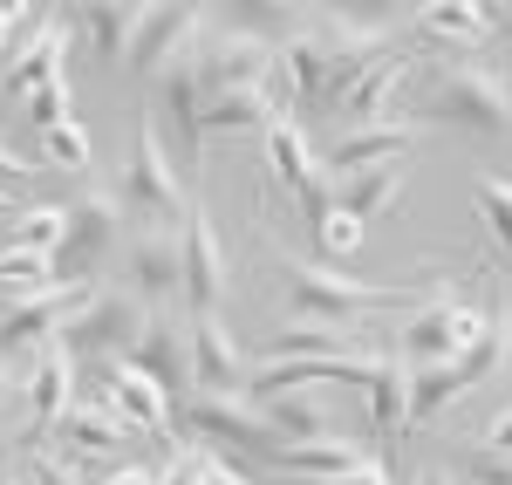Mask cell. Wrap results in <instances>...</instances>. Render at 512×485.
I'll return each instance as SVG.
<instances>
[{
  "label": "cell",
  "mask_w": 512,
  "mask_h": 485,
  "mask_svg": "<svg viewBox=\"0 0 512 485\" xmlns=\"http://www.w3.org/2000/svg\"><path fill=\"white\" fill-rule=\"evenodd\" d=\"M403 185H410V158L369 164V171H349V178H328V199H335V212L376 219V212H390V205L403 199Z\"/></svg>",
  "instance_id": "7402d4cb"
},
{
  "label": "cell",
  "mask_w": 512,
  "mask_h": 485,
  "mask_svg": "<svg viewBox=\"0 0 512 485\" xmlns=\"http://www.w3.org/2000/svg\"><path fill=\"white\" fill-rule=\"evenodd\" d=\"M0 287L21 301V294H41V287H55V267H48V253H21V246H0Z\"/></svg>",
  "instance_id": "1f68e13d"
},
{
  "label": "cell",
  "mask_w": 512,
  "mask_h": 485,
  "mask_svg": "<svg viewBox=\"0 0 512 485\" xmlns=\"http://www.w3.org/2000/svg\"><path fill=\"white\" fill-rule=\"evenodd\" d=\"M478 328H485V308H472L451 281H437L431 294L403 315V328H396V363L403 369H437V363H451V356H465L478 342Z\"/></svg>",
  "instance_id": "277c9868"
},
{
  "label": "cell",
  "mask_w": 512,
  "mask_h": 485,
  "mask_svg": "<svg viewBox=\"0 0 512 485\" xmlns=\"http://www.w3.org/2000/svg\"><path fill=\"white\" fill-rule=\"evenodd\" d=\"M185 431L205 438V445H219V451L267 458V465H274V451H280V438L267 431V417L246 404V397H205V390H192V404H185Z\"/></svg>",
  "instance_id": "7c38bea8"
},
{
  "label": "cell",
  "mask_w": 512,
  "mask_h": 485,
  "mask_svg": "<svg viewBox=\"0 0 512 485\" xmlns=\"http://www.w3.org/2000/svg\"><path fill=\"white\" fill-rule=\"evenodd\" d=\"M355 342L342 328H321V322H294L274 335V349H267V363H308V356H349Z\"/></svg>",
  "instance_id": "f1b7e54d"
},
{
  "label": "cell",
  "mask_w": 512,
  "mask_h": 485,
  "mask_svg": "<svg viewBox=\"0 0 512 485\" xmlns=\"http://www.w3.org/2000/svg\"><path fill=\"white\" fill-rule=\"evenodd\" d=\"M0 485H28V479H21V465H14V458H0Z\"/></svg>",
  "instance_id": "7dc6e473"
},
{
  "label": "cell",
  "mask_w": 512,
  "mask_h": 485,
  "mask_svg": "<svg viewBox=\"0 0 512 485\" xmlns=\"http://www.w3.org/2000/svg\"><path fill=\"white\" fill-rule=\"evenodd\" d=\"M417 485H458V479H451V472H437V465H431V472H424Z\"/></svg>",
  "instance_id": "c3c4849f"
},
{
  "label": "cell",
  "mask_w": 512,
  "mask_h": 485,
  "mask_svg": "<svg viewBox=\"0 0 512 485\" xmlns=\"http://www.w3.org/2000/svg\"><path fill=\"white\" fill-rule=\"evenodd\" d=\"M205 28H212V14H205V7H144V14H137V35H130V55H123V69L151 82L164 62H178Z\"/></svg>",
  "instance_id": "5bb4252c"
},
{
  "label": "cell",
  "mask_w": 512,
  "mask_h": 485,
  "mask_svg": "<svg viewBox=\"0 0 512 485\" xmlns=\"http://www.w3.org/2000/svg\"><path fill=\"white\" fill-rule=\"evenodd\" d=\"M48 438H62V458L82 465V458H103V465H117L123 445H130V424H123L110 404H69L55 417V431Z\"/></svg>",
  "instance_id": "ac0fdd59"
},
{
  "label": "cell",
  "mask_w": 512,
  "mask_h": 485,
  "mask_svg": "<svg viewBox=\"0 0 512 485\" xmlns=\"http://www.w3.org/2000/svg\"><path fill=\"white\" fill-rule=\"evenodd\" d=\"M62 233H69V205H28V212L14 219V240L7 246H21V253H55Z\"/></svg>",
  "instance_id": "f546056e"
},
{
  "label": "cell",
  "mask_w": 512,
  "mask_h": 485,
  "mask_svg": "<svg viewBox=\"0 0 512 485\" xmlns=\"http://www.w3.org/2000/svg\"><path fill=\"white\" fill-rule=\"evenodd\" d=\"M123 212H137V219H151V226H185V192H178V164L164 151L158 123L137 117L130 123V164H123V185H117Z\"/></svg>",
  "instance_id": "52a82bcc"
},
{
  "label": "cell",
  "mask_w": 512,
  "mask_h": 485,
  "mask_svg": "<svg viewBox=\"0 0 512 485\" xmlns=\"http://www.w3.org/2000/svg\"><path fill=\"white\" fill-rule=\"evenodd\" d=\"M185 349H192V390H205V397H246L253 363L239 356L233 328L219 315H192L185 322Z\"/></svg>",
  "instance_id": "9a60e30c"
},
{
  "label": "cell",
  "mask_w": 512,
  "mask_h": 485,
  "mask_svg": "<svg viewBox=\"0 0 512 485\" xmlns=\"http://www.w3.org/2000/svg\"><path fill=\"white\" fill-rule=\"evenodd\" d=\"M21 178H35V164L14 158V151H0V185H21Z\"/></svg>",
  "instance_id": "bcb514c9"
},
{
  "label": "cell",
  "mask_w": 512,
  "mask_h": 485,
  "mask_svg": "<svg viewBox=\"0 0 512 485\" xmlns=\"http://www.w3.org/2000/svg\"><path fill=\"white\" fill-rule=\"evenodd\" d=\"M417 28L424 35H451V41H478V35H492V7H424Z\"/></svg>",
  "instance_id": "d6a6232c"
},
{
  "label": "cell",
  "mask_w": 512,
  "mask_h": 485,
  "mask_svg": "<svg viewBox=\"0 0 512 485\" xmlns=\"http://www.w3.org/2000/svg\"><path fill=\"white\" fill-rule=\"evenodd\" d=\"M472 205H478V219H485V233H492V246L512 260V178H478Z\"/></svg>",
  "instance_id": "4dcf8cb0"
},
{
  "label": "cell",
  "mask_w": 512,
  "mask_h": 485,
  "mask_svg": "<svg viewBox=\"0 0 512 485\" xmlns=\"http://www.w3.org/2000/svg\"><path fill=\"white\" fill-rule=\"evenodd\" d=\"M41 21H48V14H35V7H0V55L28 35V28H41Z\"/></svg>",
  "instance_id": "ab89813d"
},
{
  "label": "cell",
  "mask_w": 512,
  "mask_h": 485,
  "mask_svg": "<svg viewBox=\"0 0 512 485\" xmlns=\"http://www.w3.org/2000/svg\"><path fill=\"white\" fill-rule=\"evenodd\" d=\"M205 485H253V479L239 472L233 458H212V465H205Z\"/></svg>",
  "instance_id": "f6af8a7d"
},
{
  "label": "cell",
  "mask_w": 512,
  "mask_h": 485,
  "mask_svg": "<svg viewBox=\"0 0 512 485\" xmlns=\"http://www.w3.org/2000/svg\"><path fill=\"white\" fill-rule=\"evenodd\" d=\"M41 151H48L55 171H89V130H82L76 117L55 123V130H41Z\"/></svg>",
  "instance_id": "836d02e7"
},
{
  "label": "cell",
  "mask_w": 512,
  "mask_h": 485,
  "mask_svg": "<svg viewBox=\"0 0 512 485\" xmlns=\"http://www.w3.org/2000/svg\"><path fill=\"white\" fill-rule=\"evenodd\" d=\"M315 240L328 246L335 260H349L355 246H362V219H355V212H328V219H321V226H315Z\"/></svg>",
  "instance_id": "8d00e7d4"
},
{
  "label": "cell",
  "mask_w": 512,
  "mask_h": 485,
  "mask_svg": "<svg viewBox=\"0 0 512 485\" xmlns=\"http://www.w3.org/2000/svg\"><path fill=\"white\" fill-rule=\"evenodd\" d=\"M280 281H287V308H294V322H369V315H410L437 281L424 287H369V281H349V274H335V267H315V260H301V253H287L280 246Z\"/></svg>",
  "instance_id": "6da1fadb"
},
{
  "label": "cell",
  "mask_w": 512,
  "mask_h": 485,
  "mask_svg": "<svg viewBox=\"0 0 512 485\" xmlns=\"http://www.w3.org/2000/svg\"><path fill=\"white\" fill-rule=\"evenodd\" d=\"M506 363H512V308H506V287H499L485 301V328H478V342L465 356H451V363H437V369H410V431L431 424L444 404L472 397L478 383H492Z\"/></svg>",
  "instance_id": "7a4b0ae2"
},
{
  "label": "cell",
  "mask_w": 512,
  "mask_h": 485,
  "mask_svg": "<svg viewBox=\"0 0 512 485\" xmlns=\"http://www.w3.org/2000/svg\"><path fill=\"white\" fill-rule=\"evenodd\" d=\"M369 424L383 431V438H403L410 431V369L383 356L376 376H369Z\"/></svg>",
  "instance_id": "d4e9b609"
},
{
  "label": "cell",
  "mask_w": 512,
  "mask_h": 485,
  "mask_svg": "<svg viewBox=\"0 0 512 485\" xmlns=\"http://www.w3.org/2000/svg\"><path fill=\"white\" fill-rule=\"evenodd\" d=\"M403 76H410V55H396V48H390V55H383V62L342 96V110H349L355 123H390L383 110H390V96H396V82H403Z\"/></svg>",
  "instance_id": "484cf974"
},
{
  "label": "cell",
  "mask_w": 512,
  "mask_h": 485,
  "mask_svg": "<svg viewBox=\"0 0 512 485\" xmlns=\"http://www.w3.org/2000/svg\"><path fill=\"white\" fill-rule=\"evenodd\" d=\"M69 103H76V89H69V76H62V82H41L35 96H28V117H35L41 130H55V123H69V117H76Z\"/></svg>",
  "instance_id": "d590c367"
},
{
  "label": "cell",
  "mask_w": 512,
  "mask_h": 485,
  "mask_svg": "<svg viewBox=\"0 0 512 485\" xmlns=\"http://www.w3.org/2000/svg\"><path fill=\"white\" fill-rule=\"evenodd\" d=\"M137 14H144V7H82L76 28L89 35V48H96L110 69H123V55H130V35H137Z\"/></svg>",
  "instance_id": "4316f807"
},
{
  "label": "cell",
  "mask_w": 512,
  "mask_h": 485,
  "mask_svg": "<svg viewBox=\"0 0 512 485\" xmlns=\"http://www.w3.org/2000/svg\"><path fill=\"white\" fill-rule=\"evenodd\" d=\"M21 479L28 485H89L82 479V465H69V458H62V451H21Z\"/></svg>",
  "instance_id": "e575fe53"
},
{
  "label": "cell",
  "mask_w": 512,
  "mask_h": 485,
  "mask_svg": "<svg viewBox=\"0 0 512 485\" xmlns=\"http://www.w3.org/2000/svg\"><path fill=\"white\" fill-rule=\"evenodd\" d=\"M123 287L158 315L185 301V274H178V226H144L123 240Z\"/></svg>",
  "instance_id": "4fadbf2b"
},
{
  "label": "cell",
  "mask_w": 512,
  "mask_h": 485,
  "mask_svg": "<svg viewBox=\"0 0 512 485\" xmlns=\"http://www.w3.org/2000/svg\"><path fill=\"white\" fill-rule=\"evenodd\" d=\"M130 369H137V376H151L164 397H171L178 383H192V349H185V322H178L171 308H158V315L144 322L137 349H130Z\"/></svg>",
  "instance_id": "d6986e66"
},
{
  "label": "cell",
  "mask_w": 512,
  "mask_h": 485,
  "mask_svg": "<svg viewBox=\"0 0 512 485\" xmlns=\"http://www.w3.org/2000/svg\"><path fill=\"white\" fill-rule=\"evenodd\" d=\"M178 274H185V308H192V315H219V308H226V294H233V260H226V246H219V226L205 219V205H192L185 226H178Z\"/></svg>",
  "instance_id": "8fae6325"
},
{
  "label": "cell",
  "mask_w": 512,
  "mask_h": 485,
  "mask_svg": "<svg viewBox=\"0 0 512 485\" xmlns=\"http://www.w3.org/2000/svg\"><path fill=\"white\" fill-rule=\"evenodd\" d=\"M485 451H499V458H512V404H499L492 417H485V438H478Z\"/></svg>",
  "instance_id": "60d3db41"
},
{
  "label": "cell",
  "mask_w": 512,
  "mask_h": 485,
  "mask_svg": "<svg viewBox=\"0 0 512 485\" xmlns=\"http://www.w3.org/2000/svg\"><path fill=\"white\" fill-rule=\"evenodd\" d=\"M205 465H212V451H178L158 485H205Z\"/></svg>",
  "instance_id": "f35d334b"
},
{
  "label": "cell",
  "mask_w": 512,
  "mask_h": 485,
  "mask_svg": "<svg viewBox=\"0 0 512 485\" xmlns=\"http://www.w3.org/2000/svg\"><path fill=\"white\" fill-rule=\"evenodd\" d=\"M14 404H21V369H14V363H0V431H7Z\"/></svg>",
  "instance_id": "7bdbcfd3"
},
{
  "label": "cell",
  "mask_w": 512,
  "mask_h": 485,
  "mask_svg": "<svg viewBox=\"0 0 512 485\" xmlns=\"http://www.w3.org/2000/svg\"><path fill=\"white\" fill-rule=\"evenodd\" d=\"M267 417V431H287L280 445H308V438H335V417L321 404L315 390H287V397H267V404H253Z\"/></svg>",
  "instance_id": "cb8c5ba5"
},
{
  "label": "cell",
  "mask_w": 512,
  "mask_h": 485,
  "mask_svg": "<svg viewBox=\"0 0 512 485\" xmlns=\"http://www.w3.org/2000/svg\"><path fill=\"white\" fill-rule=\"evenodd\" d=\"M465 485H512V458L472 445V451H465Z\"/></svg>",
  "instance_id": "74e56055"
},
{
  "label": "cell",
  "mask_w": 512,
  "mask_h": 485,
  "mask_svg": "<svg viewBox=\"0 0 512 485\" xmlns=\"http://www.w3.org/2000/svg\"><path fill=\"white\" fill-rule=\"evenodd\" d=\"M96 376H103V390H110V410H117L130 431H151V438H171L178 445V410H171V397H164L151 376H137L130 363H96Z\"/></svg>",
  "instance_id": "e0dca14e"
},
{
  "label": "cell",
  "mask_w": 512,
  "mask_h": 485,
  "mask_svg": "<svg viewBox=\"0 0 512 485\" xmlns=\"http://www.w3.org/2000/svg\"><path fill=\"white\" fill-rule=\"evenodd\" d=\"M123 246V199L110 185H89L69 199V233L62 246L48 253V267H55V287H89L96 281V267L110 260Z\"/></svg>",
  "instance_id": "5b68a950"
},
{
  "label": "cell",
  "mask_w": 512,
  "mask_h": 485,
  "mask_svg": "<svg viewBox=\"0 0 512 485\" xmlns=\"http://www.w3.org/2000/svg\"><path fill=\"white\" fill-rule=\"evenodd\" d=\"M280 110H274V96L267 89H226V96H212L205 103V130H267Z\"/></svg>",
  "instance_id": "83f0119b"
},
{
  "label": "cell",
  "mask_w": 512,
  "mask_h": 485,
  "mask_svg": "<svg viewBox=\"0 0 512 485\" xmlns=\"http://www.w3.org/2000/svg\"><path fill=\"white\" fill-rule=\"evenodd\" d=\"M89 294H96V281H89V287H41V294L7 301V308H0V363L41 356V349H48V342L89 308Z\"/></svg>",
  "instance_id": "30bf717a"
},
{
  "label": "cell",
  "mask_w": 512,
  "mask_h": 485,
  "mask_svg": "<svg viewBox=\"0 0 512 485\" xmlns=\"http://www.w3.org/2000/svg\"><path fill=\"white\" fill-rule=\"evenodd\" d=\"M62 76H69V21H62V14H48L35 35L21 41V55L7 62L0 89H7V96H35L41 82H62Z\"/></svg>",
  "instance_id": "44dd1931"
},
{
  "label": "cell",
  "mask_w": 512,
  "mask_h": 485,
  "mask_svg": "<svg viewBox=\"0 0 512 485\" xmlns=\"http://www.w3.org/2000/svg\"><path fill=\"white\" fill-rule=\"evenodd\" d=\"M0 212H7V192H0Z\"/></svg>",
  "instance_id": "f907efd6"
},
{
  "label": "cell",
  "mask_w": 512,
  "mask_h": 485,
  "mask_svg": "<svg viewBox=\"0 0 512 485\" xmlns=\"http://www.w3.org/2000/svg\"><path fill=\"white\" fill-rule=\"evenodd\" d=\"M260 158H267V178L301 205V219H308V226H321V219L335 212V199H328V171L315 164L308 130H301L294 117H274L267 130H260Z\"/></svg>",
  "instance_id": "9c48e42d"
},
{
  "label": "cell",
  "mask_w": 512,
  "mask_h": 485,
  "mask_svg": "<svg viewBox=\"0 0 512 485\" xmlns=\"http://www.w3.org/2000/svg\"><path fill=\"white\" fill-rule=\"evenodd\" d=\"M144 322H151V308H144L130 287H96V294H89V308H82L55 342L76 356V369L82 363H89V369H96V363H130V349H137Z\"/></svg>",
  "instance_id": "8992f818"
},
{
  "label": "cell",
  "mask_w": 512,
  "mask_h": 485,
  "mask_svg": "<svg viewBox=\"0 0 512 485\" xmlns=\"http://www.w3.org/2000/svg\"><path fill=\"white\" fill-rule=\"evenodd\" d=\"M410 110L424 123H458V130H478V137H499L512 123V89L506 76L478 69V62H431L424 96Z\"/></svg>",
  "instance_id": "3957f363"
},
{
  "label": "cell",
  "mask_w": 512,
  "mask_h": 485,
  "mask_svg": "<svg viewBox=\"0 0 512 485\" xmlns=\"http://www.w3.org/2000/svg\"><path fill=\"white\" fill-rule=\"evenodd\" d=\"M21 404H28V431H21V451H35L48 431H55V417L76 404V356L62 349V342H48L35 356V369L21 376Z\"/></svg>",
  "instance_id": "2e32d148"
},
{
  "label": "cell",
  "mask_w": 512,
  "mask_h": 485,
  "mask_svg": "<svg viewBox=\"0 0 512 485\" xmlns=\"http://www.w3.org/2000/svg\"><path fill=\"white\" fill-rule=\"evenodd\" d=\"M328 485H390V472H383L376 458H362L355 472H342V479H328Z\"/></svg>",
  "instance_id": "ee69618b"
},
{
  "label": "cell",
  "mask_w": 512,
  "mask_h": 485,
  "mask_svg": "<svg viewBox=\"0 0 512 485\" xmlns=\"http://www.w3.org/2000/svg\"><path fill=\"white\" fill-rule=\"evenodd\" d=\"M158 479H164V472H151V465H130V458H123V465H103L89 485H158Z\"/></svg>",
  "instance_id": "b9f144b4"
},
{
  "label": "cell",
  "mask_w": 512,
  "mask_h": 485,
  "mask_svg": "<svg viewBox=\"0 0 512 485\" xmlns=\"http://www.w3.org/2000/svg\"><path fill=\"white\" fill-rule=\"evenodd\" d=\"M396 158H417V123H355L328 151V178H349V171L396 164Z\"/></svg>",
  "instance_id": "ffe728a7"
},
{
  "label": "cell",
  "mask_w": 512,
  "mask_h": 485,
  "mask_svg": "<svg viewBox=\"0 0 512 485\" xmlns=\"http://www.w3.org/2000/svg\"><path fill=\"white\" fill-rule=\"evenodd\" d=\"M274 465H280V472H294L301 485H328V479H342V472L362 465V445L335 431V438H308V445H280Z\"/></svg>",
  "instance_id": "603a6c76"
},
{
  "label": "cell",
  "mask_w": 512,
  "mask_h": 485,
  "mask_svg": "<svg viewBox=\"0 0 512 485\" xmlns=\"http://www.w3.org/2000/svg\"><path fill=\"white\" fill-rule=\"evenodd\" d=\"M492 28H499V35L512 41V7H506V14H492Z\"/></svg>",
  "instance_id": "681fc988"
},
{
  "label": "cell",
  "mask_w": 512,
  "mask_h": 485,
  "mask_svg": "<svg viewBox=\"0 0 512 485\" xmlns=\"http://www.w3.org/2000/svg\"><path fill=\"white\" fill-rule=\"evenodd\" d=\"M192 62L198 82H205V103L226 96V89H267L274 82V41L253 35V21H226V28L198 35Z\"/></svg>",
  "instance_id": "ba28073f"
}]
</instances>
